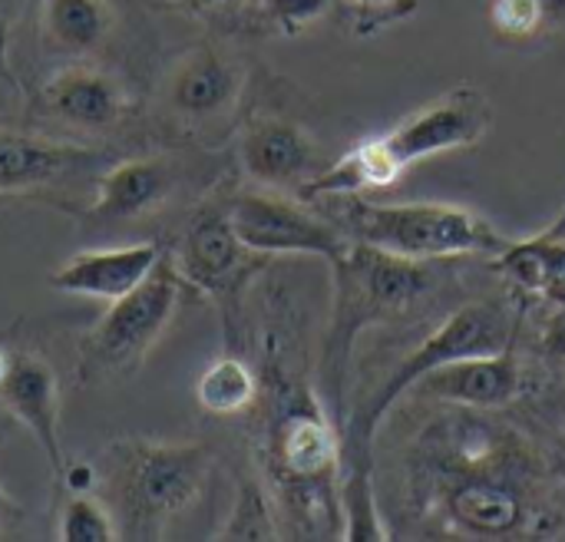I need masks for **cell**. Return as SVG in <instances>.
I'll return each instance as SVG.
<instances>
[{
    "label": "cell",
    "instance_id": "obj_1",
    "mask_svg": "<svg viewBox=\"0 0 565 542\" xmlns=\"http://www.w3.org/2000/svg\"><path fill=\"white\" fill-rule=\"evenodd\" d=\"M540 464L510 427L454 407L414 447V490L450 533L473 540L553 536L556 513L536 507Z\"/></svg>",
    "mask_w": 565,
    "mask_h": 542
},
{
    "label": "cell",
    "instance_id": "obj_2",
    "mask_svg": "<svg viewBox=\"0 0 565 542\" xmlns=\"http://www.w3.org/2000/svg\"><path fill=\"white\" fill-rule=\"evenodd\" d=\"M434 265L437 262H414L391 252H381L374 245L354 242L344 258H338L334 268V311L331 328L321 351V391L324 407L334 417V424L344 434V401H348V374L351 358L361 331L371 325H381L411 305L420 301V295L434 285Z\"/></svg>",
    "mask_w": 565,
    "mask_h": 542
},
{
    "label": "cell",
    "instance_id": "obj_3",
    "mask_svg": "<svg viewBox=\"0 0 565 542\" xmlns=\"http://www.w3.org/2000/svg\"><path fill=\"white\" fill-rule=\"evenodd\" d=\"M331 202V222L344 229L351 242L374 245L381 252L444 262L457 255H500L510 242L477 212L450 202H367L361 195H341Z\"/></svg>",
    "mask_w": 565,
    "mask_h": 542
},
{
    "label": "cell",
    "instance_id": "obj_4",
    "mask_svg": "<svg viewBox=\"0 0 565 542\" xmlns=\"http://www.w3.org/2000/svg\"><path fill=\"white\" fill-rule=\"evenodd\" d=\"M212 454L202 444L119 440L106 450L109 510L119 536H159L205 490Z\"/></svg>",
    "mask_w": 565,
    "mask_h": 542
},
{
    "label": "cell",
    "instance_id": "obj_5",
    "mask_svg": "<svg viewBox=\"0 0 565 542\" xmlns=\"http://www.w3.org/2000/svg\"><path fill=\"white\" fill-rule=\"evenodd\" d=\"M265 464L291 517L341 520V427L311 391L281 394L265 437Z\"/></svg>",
    "mask_w": 565,
    "mask_h": 542
},
{
    "label": "cell",
    "instance_id": "obj_6",
    "mask_svg": "<svg viewBox=\"0 0 565 542\" xmlns=\"http://www.w3.org/2000/svg\"><path fill=\"white\" fill-rule=\"evenodd\" d=\"M513 338L516 321L503 301H473L454 311L387 374V381L371 394V401L361 411H354V417H348L341 434V464H371L377 424L404 394H411V387L427 371L460 358L500 354L513 344Z\"/></svg>",
    "mask_w": 565,
    "mask_h": 542
},
{
    "label": "cell",
    "instance_id": "obj_7",
    "mask_svg": "<svg viewBox=\"0 0 565 542\" xmlns=\"http://www.w3.org/2000/svg\"><path fill=\"white\" fill-rule=\"evenodd\" d=\"M179 295L182 278L172 258H162L142 285L109 301L106 315L86 331L79 344V378L93 384L103 378L132 374L172 325Z\"/></svg>",
    "mask_w": 565,
    "mask_h": 542
},
{
    "label": "cell",
    "instance_id": "obj_8",
    "mask_svg": "<svg viewBox=\"0 0 565 542\" xmlns=\"http://www.w3.org/2000/svg\"><path fill=\"white\" fill-rule=\"evenodd\" d=\"M493 126V103L470 83L447 89L440 99L420 106L407 119H401L384 136H374L384 156L397 172L450 152V149H470L477 146Z\"/></svg>",
    "mask_w": 565,
    "mask_h": 542
},
{
    "label": "cell",
    "instance_id": "obj_9",
    "mask_svg": "<svg viewBox=\"0 0 565 542\" xmlns=\"http://www.w3.org/2000/svg\"><path fill=\"white\" fill-rule=\"evenodd\" d=\"M238 238L258 255H318L331 265L354 245L338 222L271 192H238L228 202Z\"/></svg>",
    "mask_w": 565,
    "mask_h": 542
},
{
    "label": "cell",
    "instance_id": "obj_10",
    "mask_svg": "<svg viewBox=\"0 0 565 542\" xmlns=\"http://www.w3.org/2000/svg\"><path fill=\"white\" fill-rule=\"evenodd\" d=\"M258 252H252L228 215V205H202L172 255V265L182 278V285H192L195 291L209 298H235L245 281L262 268Z\"/></svg>",
    "mask_w": 565,
    "mask_h": 542
},
{
    "label": "cell",
    "instance_id": "obj_11",
    "mask_svg": "<svg viewBox=\"0 0 565 542\" xmlns=\"http://www.w3.org/2000/svg\"><path fill=\"white\" fill-rule=\"evenodd\" d=\"M523 364L513 351V344L500 354H477L460 358L450 364H440L427 371L411 394H420L427 401L454 404V407H477V411H500L510 407L523 394Z\"/></svg>",
    "mask_w": 565,
    "mask_h": 542
},
{
    "label": "cell",
    "instance_id": "obj_12",
    "mask_svg": "<svg viewBox=\"0 0 565 542\" xmlns=\"http://www.w3.org/2000/svg\"><path fill=\"white\" fill-rule=\"evenodd\" d=\"M166 258L162 245L156 242H132L113 248H86L70 255L53 275L50 288L63 295H83L99 301H116L142 285L152 268Z\"/></svg>",
    "mask_w": 565,
    "mask_h": 542
},
{
    "label": "cell",
    "instance_id": "obj_13",
    "mask_svg": "<svg viewBox=\"0 0 565 542\" xmlns=\"http://www.w3.org/2000/svg\"><path fill=\"white\" fill-rule=\"evenodd\" d=\"M0 407L30 431L53 477H60L66 457L60 444V391L53 368L36 354H13V364L0 384Z\"/></svg>",
    "mask_w": 565,
    "mask_h": 542
},
{
    "label": "cell",
    "instance_id": "obj_14",
    "mask_svg": "<svg viewBox=\"0 0 565 542\" xmlns=\"http://www.w3.org/2000/svg\"><path fill=\"white\" fill-rule=\"evenodd\" d=\"M238 159L248 179L271 189H285V185L298 189L318 172L315 139L298 123L281 116L252 119L242 132Z\"/></svg>",
    "mask_w": 565,
    "mask_h": 542
},
{
    "label": "cell",
    "instance_id": "obj_15",
    "mask_svg": "<svg viewBox=\"0 0 565 542\" xmlns=\"http://www.w3.org/2000/svg\"><path fill=\"white\" fill-rule=\"evenodd\" d=\"M40 109L79 129H109L129 113V93L113 73L73 63L43 83Z\"/></svg>",
    "mask_w": 565,
    "mask_h": 542
},
{
    "label": "cell",
    "instance_id": "obj_16",
    "mask_svg": "<svg viewBox=\"0 0 565 542\" xmlns=\"http://www.w3.org/2000/svg\"><path fill=\"white\" fill-rule=\"evenodd\" d=\"M106 166V156L96 149L33 139L20 132H0V192H26L53 185L73 176H86Z\"/></svg>",
    "mask_w": 565,
    "mask_h": 542
},
{
    "label": "cell",
    "instance_id": "obj_17",
    "mask_svg": "<svg viewBox=\"0 0 565 542\" xmlns=\"http://www.w3.org/2000/svg\"><path fill=\"white\" fill-rule=\"evenodd\" d=\"M166 93L175 113L212 119L238 103L242 70L215 46H195L172 66Z\"/></svg>",
    "mask_w": 565,
    "mask_h": 542
},
{
    "label": "cell",
    "instance_id": "obj_18",
    "mask_svg": "<svg viewBox=\"0 0 565 542\" xmlns=\"http://www.w3.org/2000/svg\"><path fill=\"white\" fill-rule=\"evenodd\" d=\"M172 192V169L162 159H122L99 176L89 205L93 222L119 225L156 212Z\"/></svg>",
    "mask_w": 565,
    "mask_h": 542
},
{
    "label": "cell",
    "instance_id": "obj_19",
    "mask_svg": "<svg viewBox=\"0 0 565 542\" xmlns=\"http://www.w3.org/2000/svg\"><path fill=\"white\" fill-rule=\"evenodd\" d=\"M40 26L53 50L89 53L113 30V7L106 0H43Z\"/></svg>",
    "mask_w": 565,
    "mask_h": 542
},
{
    "label": "cell",
    "instance_id": "obj_20",
    "mask_svg": "<svg viewBox=\"0 0 565 542\" xmlns=\"http://www.w3.org/2000/svg\"><path fill=\"white\" fill-rule=\"evenodd\" d=\"M195 401L212 417H235L245 414L258 401V374L248 361L225 354L212 361L195 381Z\"/></svg>",
    "mask_w": 565,
    "mask_h": 542
},
{
    "label": "cell",
    "instance_id": "obj_21",
    "mask_svg": "<svg viewBox=\"0 0 565 542\" xmlns=\"http://www.w3.org/2000/svg\"><path fill=\"white\" fill-rule=\"evenodd\" d=\"M338 503H341V520H344L341 540H387V530L381 523V500H377V490H374V470H371V464H341Z\"/></svg>",
    "mask_w": 565,
    "mask_h": 542
},
{
    "label": "cell",
    "instance_id": "obj_22",
    "mask_svg": "<svg viewBox=\"0 0 565 542\" xmlns=\"http://www.w3.org/2000/svg\"><path fill=\"white\" fill-rule=\"evenodd\" d=\"M275 510L258 480H242L235 490V503L228 523L215 533V540H275Z\"/></svg>",
    "mask_w": 565,
    "mask_h": 542
},
{
    "label": "cell",
    "instance_id": "obj_23",
    "mask_svg": "<svg viewBox=\"0 0 565 542\" xmlns=\"http://www.w3.org/2000/svg\"><path fill=\"white\" fill-rule=\"evenodd\" d=\"M56 536L63 542H113L119 540V527L113 510L93 493H66Z\"/></svg>",
    "mask_w": 565,
    "mask_h": 542
},
{
    "label": "cell",
    "instance_id": "obj_24",
    "mask_svg": "<svg viewBox=\"0 0 565 542\" xmlns=\"http://www.w3.org/2000/svg\"><path fill=\"white\" fill-rule=\"evenodd\" d=\"M490 20H493V30L507 40H530L556 26L546 0H493Z\"/></svg>",
    "mask_w": 565,
    "mask_h": 542
},
{
    "label": "cell",
    "instance_id": "obj_25",
    "mask_svg": "<svg viewBox=\"0 0 565 542\" xmlns=\"http://www.w3.org/2000/svg\"><path fill=\"white\" fill-rule=\"evenodd\" d=\"M540 245H543V281L536 298L559 308L565 305V209L546 232H540Z\"/></svg>",
    "mask_w": 565,
    "mask_h": 542
},
{
    "label": "cell",
    "instance_id": "obj_26",
    "mask_svg": "<svg viewBox=\"0 0 565 542\" xmlns=\"http://www.w3.org/2000/svg\"><path fill=\"white\" fill-rule=\"evenodd\" d=\"M258 7L275 30H281L285 36H295L315 20H321L331 0H258Z\"/></svg>",
    "mask_w": 565,
    "mask_h": 542
},
{
    "label": "cell",
    "instance_id": "obj_27",
    "mask_svg": "<svg viewBox=\"0 0 565 542\" xmlns=\"http://www.w3.org/2000/svg\"><path fill=\"white\" fill-rule=\"evenodd\" d=\"M351 13H354V33L374 36L377 30L414 17L417 0H351Z\"/></svg>",
    "mask_w": 565,
    "mask_h": 542
},
{
    "label": "cell",
    "instance_id": "obj_28",
    "mask_svg": "<svg viewBox=\"0 0 565 542\" xmlns=\"http://www.w3.org/2000/svg\"><path fill=\"white\" fill-rule=\"evenodd\" d=\"M540 348H543V354L550 361H563L565 364V305H559L550 315V321L543 328V338H540Z\"/></svg>",
    "mask_w": 565,
    "mask_h": 542
},
{
    "label": "cell",
    "instance_id": "obj_29",
    "mask_svg": "<svg viewBox=\"0 0 565 542\" xmlns=\"http://www.w3.org/2000/svg\"><path fill=\"white\" fill-rule=\"evenodd\" d=\"M179 3L189 7V10H195V13H218V10L235 7L238 0H179Z\"/></svg>",
    "mask_w": 565,
    "mask_h": 542
},
{
    "label": "cell",
    "instance_id": "obj_30",
    "mask_svg": "<svg viewBox=\"0 0 565 542\" xmlns=\"http://www.w3.org/2000/svg\"><path fill=\"white\" fill-rule=\"evenodd\" d=\"M10 513H13V507H10V500H7V493H3V487H0V530H3V523L10 520Z\"/></svg>",
    "mask_w": 565,
    "mask_h": 542
},
{
    "label": "cell",
    "instance_id": "obj_31",
    "mask_svg": "<svg viewBox=\"0 0 565 542\" xmlns=\"http://www.w3.org/2000/svg\"><path fill=\"white\" fill-rule=\"evenodd\" d=\"M10 364H13V354L0 348V384H3V378H7V371H10Z\"/></svg>",
    "mask_w": 565,
    "mask_h": 542
}]
</instances>
